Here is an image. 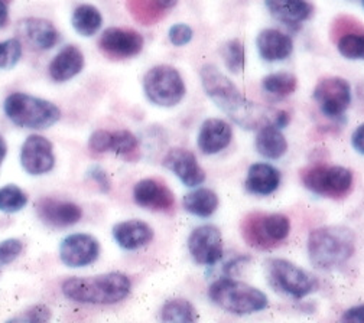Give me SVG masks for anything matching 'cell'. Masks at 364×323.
I'll list each match as a JSON object with an SVG mask.
<instances>
[{"label": "cell", "instance_id": "obj_25", "mask_svg": "<svg viewBox=\"0 0 364 323\" xmlns=\"http://www.w3.org/2000/svg\"><path fill=\"white\" fill-rule=\"evenodd\" d=\"M263 217H264V214H262V212L247 214L242 219L240 229H242V237L245 239L247 246H250L252 248L266 251V250H272V248L278 247L279 244L270 240L269 236L266 234L264 226H263Z\"/></svg>", "mask_w": 364, "mask_h": 323}, {"label": "cell", "instance_id": "obj_31", "mask_svg": "<svg viewBox=\"0 0 364 323\" xmlns=\"http://www.w3.org/2000/svg\"><path fill=\"white\" fill-rule=\"evenodd\" d=\"M263 226L269 239L277 244H281L284 240H287L291 231L289 218L284 214H264Z\"/></svg>", "mask_w": 364, "mask_h": 323}, {"label": "cell", "instance_id": "obj_43", "mask_svg": "<svg viewBox=\"0 0 364 323\" xmlns=\"http://www.w3.org/2000/svg\"><path fill=\"white\" fill-rule=\"evenodd\" d=\"M341 322H353V323H364V305L354 306L344 312L341 316Z\"/></svg>", "mask_w": 364, "mask_h": 323}, {"label": "cell", "instance_id": "obj_30", "mask_svg": "<svg viewBox=\"0 0 364 323\" xmlns=\"http://www.w3.org/2000/svg\"><path fill=\"white\" fill-rule=\"evenodd\" d=\"M127 8L132 16L142 25H155L165 15L156 6L155 0H127Z\"/></svg>", "mask_w": 364, "mask_h": 323}, {"label": "cell", "instance_id": "obj_33", "mask_svg": "<svg viewBox=\"0 0 364 323\" xmlns=\"http://www.w3.org/2000/svg\"><path fill=\"white\" fill-rule=\"evenodd\" d=\"M338 53L347 60H364V32L347 33L337 40Z\"/></svg>", "mask_w": 364, "mask_h": 323}, {"label": "cell", "instance_id": "obj_46", "mask_svg": "<svg viewBox=\"0 0 364 323\" xmlns=\"http://www.w3.org/2000/svg\"><path fill=\"white\" fill-rule=\"evenodd\" d=\"M155 4L161 11L166 12L178 5V0H155Z\"/></svg>", "mask_w": 364, "mask_h": 323}, {"label": "cell", "instance_id": "obj_14", "mask_svg": "<svg viewBox=\"0 0 364 323\" xmlns=\"http://www.w3.org/2000/svg\"><path fill=\"white\" fill-rule=\"evenodd\" d=\"M134 202L152 211L169 212L175 207V198L166 185L158 179H142L133 188Z\"/></svg>", "mask_w": 364, "mask_h": 323}, {"label": "cell", "instance_id": "obj_28", "mask_svg": "<svg viewBox=\"0 0 364 323\" xmlns=\"http://www.w3.org/2000/svg\"><path fill=\"white\" fill-rule=\"evenodd\" d=\"M162 322H181L188 323L198 319L196 307L186 299H172L168 300L159 313Z\"/></svg>", "mask_w": 364, "mask_h": 323}, {"label": "cell", "instance_id": "obj_2", "mask_svg": "<svg viewBox=\"0 0 364 323\" xmlns=\"http://www.w3.org/2000/svg\"><path fill=\"white\" fill-rule=\"evenodd\" d=\"M130 289V279L119 271L95 277H71L61 286L67 299L82 305H114L126 299Z\"/></svg>", "mask_w": 364, "mask_h": 323}, {"label": "cell", "instance_id": "obj_15", "mask_svg": "<svg viewBox=\"0 0 364 323\" xmlns=\"http://www.w3.org/2000/svg\"><path fill=\"white\" fill-rule=\"evenodd\" d=\"M36 215L39 219L54 228H67L75 225L82 218V209L74 202L55 198H42L36 202Z\"/></svg>", "mask_w": 364, "mask_h": 323}, {"label": "cell", "instance_id": "obj_47", "mask_svg": "<svg viewBox=\"0 0 364 323\" xmlns=\"http://www.w3.org/2000/svg\"><path fill=\"white\" fill-rule=\"evenodd\" d=\"M6 152H8L6 143H5V141H4V137L0 136V166H2V163H4V160H5Z\"/></svg>", "mask_w": 364, "mask_h": 323}, {"label": "cell", "instance_id": "obj_7", "mask_svg": "<svg viewBox=\"0 0 364 323\" xmlns=\"http://www.w3.org/2000/svg\"><path fill=\"white\" fill-rule=\"evenodd\" d=\"M145 96L159 107H173L184 99L187 88L181 74L171 65H156L144 78Z\"/></svg>", "mask_w": 364, "mask_h": 323}, {"label": "cell", "instance_id": "obj_18", "mask_svg": "<svg viewBox=\"0 0 364 323\" xmlns=\"http://www.w3.org/2000/svg\"><path fill=\"white\" fill-rule=\"evenodd\" d=\"M233 130L221 119H208L203 123L197 143L204 155H215L230 145Z\"/></svg>", "mask_w": 364, "mask_h": 323}, {"label": "cell", "instance_id": "obj_9", "mask_svg": "<svg viewBox=\"0 0 364 323\" xmlns=\"http://www.w3.org/2000/svg\"><path fill=\"white\" fill-rule=\"evenodd\" d=\"M314 100L327 117H341L351 103V87L341 77L324 78L314 89Z\"/></svg>", "mask_w": 364, "mask_h": 323}, {"label": "cell", "instance_id": "obj_40", "mask_svg": "<svg viewBox=\"0 0 364 323\" xmlns=\"http://www.w3.org/2000/svg\"><path fill=\"white\" fill-rule=\"evenodd\" d=\"M194 36L191 26L186 23H176L169 29V40L173 46H184Z\"/></svg>", "mask_w": 364, "mask_h": 323}, {"label": "cell", "instance_id": "obj_27", "mask_svg": "<svg viewBox=\"0 0 364 323\" xmlns=\"http://www.w3.org/2000/svg\"><path fill=\"white\" fill-rule=\"evenodd\" d=\"M184 207L196 217L208 218L218 208V197L211 190L200 188L184 197Z\"/></svg>", "mask_w": 364, "mask_h": 323}, {"label": "cell", "instance_id": "obj_45", "mask_svg": "<svg viewBox=\"0 0 364 323\" xmlns=\"http://www.w3.org/2000/svg\"><path fill=\"white\" fill-rule=\"evenodd\" d=\"M9 22V8L8 4L0 0V29H4Z\"/></svg>", "mask_w": 364, "mask_h": 323}, {"label": "cell", "instance_id": "obj_42", "mask_svg": "<svg viewBox=\"0 0 364 323\" xmlns=\"http://www.w3.org/2000/svg\"><path fill=\"white\" fill-rule=\"evenodd\" d=\"M90 177L97 183V187L103 192H109L110 191V180H109L106 172L102 170L100 168H93V169H91L90 170Z\"/></svg>", "mask_w": 364, "mask_h": 323}, {"label": "cell", "instance_id": "obj_21", "mask_svg": "<svg viewBox=\"0 0 364 323\" xmlns=\"http://www.w3.org/2000/svg\"><path fill=\"white\" fill-rule=\"evenodd\" d=\"M21 32L31 46L39 51L53 50L60 40V32L53 22L42 18H28L21 22Z\"/></svg>", "mask_w": 364, "mask_h": 323}, {"label": "cell", "instance_id": "obj_35", "mask_svg": "<svg viewBox=\"0 0 364 323\" xmlns=\"http://www.w3.org/2000/svg\"><path fill=\"white\" fill-rule=\"evenodd\" d=\"M138 148H139V141L132 131L129 130L112 131L110 152L120 156H129L138 150Z\"/></svg>", "mask_w": 364, "mask_h": 323}, {"label": "cell", "instance_id": "obj_17", "mask_svg": "<svg viewBox=\"0 0 364 323\" xmlns=\"http://www.w3.org/2000/svg\"><path fill=\"white\" fill-rule=\"evenodd\" d=\"M264 5L273 18L294 31L314 13L308 0H264Z\"/></svg>", "mask_w": 364, "mask_h": 323}, {"label": "cell", "instance_id": "obj_13", "mask_svg": "<svg viewBox=\"0 0 364 323\" xmlns=\"http://www.w3.org/2000/svg\"><path fill=\"white\" fill-rule=\"evenodd\" d=\"M188 250L194 261L203 265H214L223 257V239L214 225L196 228L188 239Z\"/></svg>", "mask_w": 364, "mask_h": 323}, {"label": "cell", "instance_id": "obj_19", "mask_svg": "<svg viewBox=\"0 0 364 323\" xmlns=\"http://www.w3.org/2000/svg\"><path fill=\"white\" fill-rule=\"evenodd\" d=\"M257 51L267 62H277L289 58L294 51V42L289 35L278 29H263L256 39Z\"/></svg>", "mask_w": 364, "mask_h": 323}, {"label": "cell", "instance_id": "obj_5", "mask_svg": "<svg viewBox=\"0 0 364 323\" xmlns=\"http://www.w3.org/2000/svg\"><path fill=\"white\" fill-rule=\"evenodd\" d=\"M208 296L220 309L235 314H250L267 307V296L259 289L233 279H220L208 289Z\"/></svg>", "mask_w": 364, "mask_h": 323}, {"label": "cell", "instance_id": "obj_29", "mask_svg": "<svg viewBox=\"0 0 364 323\" xmlns=\"http://www.w3.org/2000/svg\"><path fill=\"white\" fill-rule=\"evenodd\" d=\"M296 85H298L296 77L289 72L270 74L262 80L263 89L267 92V94L277 99H285L294 94Z\"/></svg>", "mask_w": 364, "mask_h": 323}, {"label": "cell", "instance_id": "obj_12", "mask_svg": "<svg viewBox=\"0 0 364 323\" xmlns=\"http://www.w3.org/2000/svg\"><path fill=\"white\" fill-rule=\"evenodd\" d=\"M61 261L73 268L93 264L100 254V243L96 237L77 233L67 236L60 244Z\"/></svg>", "mask_w": 364, "mask_h": 323}, {"label": "cell", "instance_id": "obj_39", "mask_svg": "<svg viewBox=\"0 0 364 323\" xmlns=\"http://www.w3.org/2000/svg\"><path fill=\"white\" fill-rule=\"evenodd\" d=\"M23 250V243L18 239H8L0 243V264H11Z\"/></svg>", "mask_w": 364, "mask_h": 323}, {"label": "cell", "instance_id": "obj_38", "mask_svg": "<svg viewBox=\"0 0 364 323\" xmlns=\"http://www.w3.org/2000/svg\"><path fill=\"white\" fill-rule=\"evenodd\" d=\"M51 309L43 305H36L25 312H22L19 316H15L11 319V322H47L51 319Z\"/></svg>", "mask_w": 364, "mask_h": 323}, {"label": "cell", "instance_id": "obj_41", "mask_svg": "<svg viewBox=\"0 0 364 323\" xmlns=\"http://www.w3.org/2000/svg\"><path fill=\"white\" fill-rule=\"evenodd\" d=\"M110 137L112 131L109 130H96L90 136L88 146L90 149L96 153H105L110 152Z\"/></svg>", "mask_w": 364, "mask_h": 323}, {"label": "cell", "instance_id": "obj_32", "mask_svg": "<svg viewBox=\"0 0 364 323\" xmlns=\"http://www.w3.org/2000/svg\"><path fill=\"white\" fill-rule=\"evenodd\" d=\"M28 204V195L16 185H6L0 188V211L6 214H15L25 208Z\"/></svg>", "mask_w": 364, "mask_h": 323}, {"label": "cell", "instance_id": "obj_23", "mask_svg": "<svg viewBox=\"0 0 364 323\" xmlns=\"http://www.w3.org/2000/svg\"><path fill=\"white\" fill-rule=\"evenodd\" d=\"M281 173L267 163H255L250 166L246 177V190L255 195H270L279 188Z\"/></svg>", "mask_w": 364, "mask_h": 323}, {"label": "cell", "instance_id": "obj_37", "mask_svg": "<svg viewBox=\"0 0 364 323\" xmlns=\"http://www.w3.org/2000/svg\"><path fill=\"white\" fill-rule=\"evenodd\" d=\"M353 32H364V26L361 25V22L355 21L351 16H340L334 21L331 26V38L334 40Z\"/></svg>", "mask_w": 364, "mask_h": 323}, {"label": "cell", "instance_id": "obj_44", "mask_svg": "<svg viewBox=\"0 0 364 323\" xmlns=\"http://www.w3.org/2000/svg\"><path fill=\"white\" fill-rule=\"evenodd\" d=\"M351 145H353V148H354L358 153L364 155V124L358 126V127L354 130V133H353V136H351Z\"/></svg>", "mask_w": 364, "mask_h": 323}, {"label": "cell", "instance_id": "obj_4", "mask_svg": "<svg viewBox=\"0 0 364 323\" xmlns=\"http://www.w3.org/2000/svg\"><path fill=\"white\" fill-rule=\"evenodd\" d=\"M8 119L23 128H50L61 119V110L51 102L33 97L26 92H12L4 104Z\"/></svg>", "mask_w": 364, "mask_h": 323}, {"label": "cell", "instance_id": "obj_22", "mask_svg": "<svg viewBox=\"0 0 364 323\" xmlns=\"http://www.w3.org/2000/svg\"><path fill=\"white\" fill-rule=\"evenodd\" d=\"M84 68V55L74 45L63 48L50 64V75L57 82H65L77 77Z\"/></svg>", "mask_w": 364, "mask_h": 323}, {"label": "cell", "instance_id": "obj_26", "mask_svg": "<svg viewBox=\"0 0 364 323\" xmlns=\"http://www.w3.org/2000/svg\"><path fill=\"white\" fill-rule=\"evenodd\" d=\"M71 23L78 35L88 38L96 35L100 31L103 25V16L96 6L81 5L74 11Z\"/></svg>", "mask_w": 364, "mask_h": 323}, {"label": "cell", "instance_id": "obj_8", "mask_svg": "<svg viewBox=\"0 0 364 323\" xmlns=\"http://www.w3.org/2000/svg\"><path fill=\"white\" fill-rule=\"evenodd\" d=\"M302 183L311 192L338 199L353 188V172L343 166L315 165L302 170Z\"/></svg>", "mask_w": 364, "mask_h": 323}, {"label": "cell", "instance_id": "obj_6", "mask_svg": "<svg viewBox=\"0 0 364 323\" xmlns=\"http://www.w3.org/2000/svg\"><path fill=\"white\" fill-rule=\"evenodd\" d=\"M270 286L295 299H302L318 289L314 275L285 258H269L264 263Z\"/></svg>", "mask_w": 364, "mask_h": 323}, {"label": "cell", "instance_id": "obj_49", "mask_svg": "<svg viewBox=\"0 0 364 323\" xmlns=\"http://www.w3.org/2000/svg\"><path fill=\"white\" fill-rule=\"evenodd\" d=\"M361 2H363V6H364V0H361Z\"/></svg>", "mask_w": 364, "mask_h": 323}, {"label": "cell", "instance_id": "obj_24", "mask_svg": "<svg viewBox=\"0 0 364 323\" xmlns=\"http://www.w3.org/2000/svg\"><path fill=\"white\" fill-rule=\"evenodd\" d=\"M255 146L260 156L272 160L282 158L288 150V142L285 136L282 134L279 127L272 123L257 128Z\"/></svg>", "mask_w": 364, "mask_h": 323}, {"label": "cell", "instance_id": "obj_10", "mask_svg": "<svg viewBox=\"0 0 364 323\" xmlns=\"http://www.w3.org/2000/svg\"><path fill=\"white\" fill-rule=\"evenodd\" d=\"M144 36L127 28H107L99 40L100 51L113 60H126L139 55L144 50Z\"/></svg>", "mask_w": 364, "mask_h": 323}, {"label": "cell", "instance_id": "obj_20", "mask_svg": "<svg viewBox=\"0 0 364 323\" xmlns=\"http://www.w3.org/2000/svg\"><path fill=\"white\" fill-rule=\"evenodd\" d=\"M113 239L123 250H139L152 241L154 229L144 221L129 219L113 226Z\"/></svg>", "mask_w": 364, "mask_h": 323}, {"label": "cell", "instance_id": "obj_1", "mask_svg": "<svg viewBox=\"0 0 364 323\" xmlns=\"http://www.w3.org/2000/svg\"><path fill=\"white\" fill-rule=\"evenodd\" d=\"M200 77L207 96L240 127L257 130L259 127L272 123L284 128L289 123V114L287 111L264 107L246 99L236 84L217 67L204 65Z\"/></svg>", "mask_w": 364, "mask_h": 323}, {"label": "cell", "instance_id": "obj_11", "mask_svg": "<svg viewBox=\"0 0 364 323\" xmlns=\"http://www.w3.org/2000/svg\"><path fill=\"white\" fill-rule=\"evenodd\" d=\"M21 165L29 175L39 176L54 169V146L47 137L41 134L29 136L21 149Z\"/></svg>", "mask_w": 364, "mask_h": 323}, {"label": "cell", "instance_id": "obj_34", "mask_svg": "<svg viewBox=\"0 0 364 323\" xmlns=\"http://www.w3.org/2000/svg\"><path fill=\"white\" fill-rule=\"evenodd\" d=\"M223 60L230 72L239 74L245 68V46L239 39H232L223 46Z\"/></svg>", "mask_w": 364, "mask_h": 323}, {"label": "cell", "instance_id": "obj_36", "mask_svg": "<svg viewBox=\"0 0 364 323\" xmlns=\"http://www.w3.org/2000/svg\"><path fill=\"white\" fill-rule=\"evenodd\" d=\"M22 43L12 38L0 42V70H12L22 58Z\"/></svg>", "mask_w": 364, "mask_h": 323}, {"label": "cell", "instance_id": "obj_48", "mask_svg": "<svg viewBox=\"0 0 364 323\" xmlns=\"http://www.w3.org/2000/svg\"><path fill=\"white\" fill-rule=\"evenodd\" d=\"M2 2H5V4H8V5H9V4L12 2V0H2Z\"/></svg>", "mask_w": 364, "mask_h": 323}, {"label": "cell", "instance_id": "obj_3", "mask_svg": "<svg viewBox=\"0 0 364 323\" xmlns=\"http://www.w3.org/2000/svg\"><path fill=\"white\" fill-rule=\"evenodd\" d=\"M355 251V236L343 225L314 229L308 239L309 261L315 268L331 270L347 263Z\"/></svg>", "mask_w": 364, "mask_h": 323}, {"label": "cell", "instance_id": "obj_16", "mask_svg": "<svg viewBox=\"0 0 364 323\" xmlns=\"http://www.w3.org/2000/svg\"><path fill=\"white\" fill-rule=\"evenodd\" d=\"M162 165L173 172L187 187H198L205 180V172L198 165L196 155L187 149H171L164 158Z\"/></svg>", "mask_w": 364, "mask_h": 323}]
</instances>
